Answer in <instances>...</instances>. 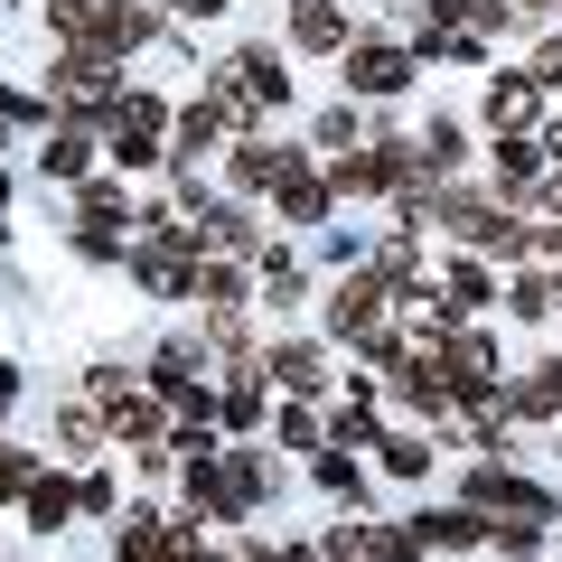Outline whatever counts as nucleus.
Returning a JSON list of instances; mask_svg holds the SVG:
<instances>
[{
    "mask_svg": "<svg viewBox=\"0 0 562 562\" xmlns=\"http://www.w3.org/2000/svg\"><path fill=\"white\" fill-rule=\"evenodd\" d=\"M291 38H301V47H338V0H301Z\"/></svg>",
    "mask_w": 562,
    "mask_h": 562,
    "instance_id": "nucleus-4",
    "label": "nucleus"
},
{
    "mask_svg": "<svg viewBox=\"0 0 562 562\" xmlns=\"http://www.w3.org/2000/svg\"><path fill=\"white\" fill-rule=\"evenodd\" d=\"M20 487H29V460H20V450H0V497H20Z\"/></svg>",
    "mask_w": 562,
    "mask_h": 562,
    "instance_id": "nucleus-10",
    "label": "nucleus"
},
{
    "mask_svg": "<svg viewBox=\"0 0 562 562\" xmlns=\"http://www.w3.org/2000/svg\"><path fill=\"white\" fill-rule=\"evenodd\" d=\"M375 310H384L375 281H347V291H338V328H347V338H366V328H375Z\"/></svg>",
    "mask_w": 562,
    "mask_h": 562,
    "instance_id": "nucleus-3",
    "label": "nucleus"
},
{
    "mask_svg": "<svg viewBox=\"0 0 562 562\" xmlns=\"http://www.w3.org/2000/svg\"><path fill=\"white\" fill-rule=\"evenodd\" d=\"M543 76H562V38H553V47H543Z\"/></svg>",
    "mask_w": 562,
    "mask_h": 562,
    "instance_id": "nucleus-11",
    "label": "nucleus"
},
{
    "mask_svg": "<svg viewBox=\"0 0 562 562\" xmlns=\"http://www.w3.org/2000/svg\"><path fill=\"white\" fill-rule=\"evenodd\" d=\"M179 10H216V0H179Z\"/></svg>",
    "mask_w": 562,
    "mask_h": 562,
    "instance_id": "nucleus-12",
    "label": "nucleus"
},
{
    "mask_svg": "<svg viewBox=\"0 0 562 562\" xmlns=\"http://www.w3.org/2000/svg\"><path fill=\"white\" fill-rule=\"evenodd\" d=\"M525 113H535V85H525V76H497V94H487V122L506 132V122H525Z\"/></svg>",
    "mask_w": 562,
    "mask_h": 562,
    "instance_id": "nucleus-5",
    "label": "nucleus"
},
{
    "mask_svg": "<svg viewBox=\"0 0 562 562\" xmlns=\"http://www.w3.org/2000/svg\"><path fill=\"white\" fill-rule=\"evenodd\" d=\"M66 506H76V497H66V487H57V479H38V487H29V516H38V525H57V516H66Z\"/></svg>",
    "mask_w": 562,
    "mask_h": 562,
    "instance_id": "nucleus-8",
    "label": "nucleus"
},
{
    "mask_svg": "<svg viewBox=\"0 0 562 562\" xmlns=\"http://www.w3.org/2000/svg\"><path fill=\"white\" fill-rule=\"evenodd\" d=\"M347 76H357L366 94H394V85H403V57H394V47H347Z\"/></svg>",
    "mask_w": 562,
    "mask_h": 562,
    "instance_id": "nucleus-2",
    "label": "nucleus"
},
{
    "mask_svg": "<svg viewBox=\"0 0 562 562\" xmlns=\"http://www.w3.org/2000/svg\"><path fill=\"white\" fill-rule=\"evenodd\" d=\"M281 206H291V216H319V206H328V188H319V179H301V169H291V179H281Z\"/></svg>",
    "mask_w": 562,
    "mask_h": 562,
    "instance_id": "nucleus-6",
    "label": "nucleus"
},
{
    "mask_svg": "<svg viewBox=\"0 0 562 562\" xmlns=\"http://www.w3.org/2000/svg\"><path fill=\"white\" fill-rule=\"evenodd\" d=\"M169 543H160V525H122V562H160Z\"/></svg>",
    "mask_w": 562,
    "mask_h": 562,
    "instance_id": "nucleus-7",
    "label": "nucleus"
},
{
    "mask_svg": "<svg viewBox=\"0 0 562 562\" xmlns=\"http://www.w3.org/2000/svg\"><path fill=\"white\" fill-rule=\"evenodd\" d=\"M272 366H281V384H319V357H310V347H281Z\"/></svg>",
    "mask_w": 562,
    "mask_h": 562,
    "instance_id": "nucleus-9",
    "label": "nucleus"
},
{
    "mask_svg": "<svg viewBox=\"0 0 562 562\" xmlns=\"http://www.w3.org/2000/svg\"><path fill=\"white\" fill-rule=\"evenodd\" d=\"M150 140H160V94H132V103H122V122H113L122 169H150Z\"/></svg>",
    "mask_w": 562,
    "mask_h": 562,
    "instance_id": "nucleus-1",
    "label": "nucleus"
}]
</instances>
